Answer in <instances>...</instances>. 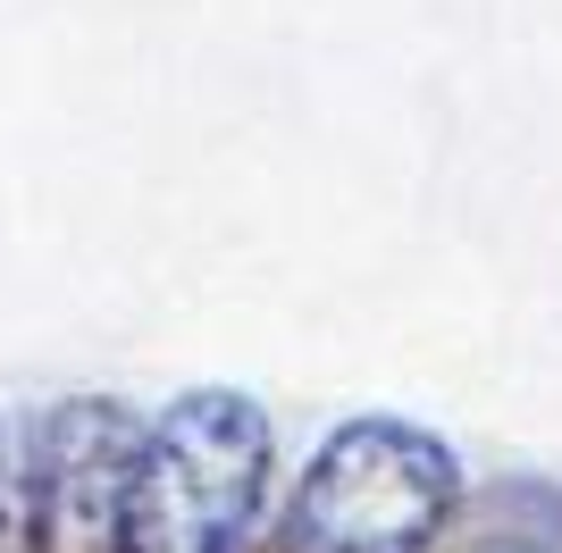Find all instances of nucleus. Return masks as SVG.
<instances>
[{"instance_id":"nucleus-1","label":"nucleus","mask_w":562,"mask_h":553,"mask_svg":"<svg viewBox=\"0 0 562 553\" xmlns=\"http://www.w3.org/2000/svg\"><path fill=\"white\" fill-rule=\"evenodd\" d=\"M269 495V419L244 394H186L143 437L117 553H244Z\"/></svg>"},{"instance_id":"nucleus-2","label":"nucleus","mask_w":562,"mask_h":553,"mask_svg":"<svg viewBox=\"0 0 562 553\" xmlns=\"http://www.w3.org/2000/svg\"><path fill=\"white\" fill-rule=\"evenodd\" d=\"M453 511V453L412 419H352L285 511V553H428Z\"/></svg>"},{"instance_id":"nucleus-3","label":"nucleus","mask_w":562,"mask_h":553,"mask_svg":"<svg viewBox=\"0 0 562 553\" xmlns=\"http://www.w3.org/2000/svg\"><path fill=\"white\" fill-rule=\"evenodd\" d=\"M135 419L117 403H59L25 428V470H18V529L25 553H93L117 545V511L135 478Z\"/></svg>"},{"instance_id":"nucleus-4","label":"nucleus","mask_w":562,"mask_h":553,"mask_svg":"<svg viewBox=\"0 0 562 553\" xmlns=\"http://www.w3.org/2000/svg\"><path fill=\"white\" fill-rule=\"evenodd\" d=\"M0 553H25V529H18V486L0 478Z\"/></svg>"},{"instance_id":"nucleus-5","label":"nucleus","mask_w":562,"mask_h":553,"mask_svg":"<svg viewBox=\"0 0 562 553\" xmlns=\"http://www.w3.org/2000/svg\"><path fill=\"white\" fill-rule=\"evenodd\" d=\"M462 553H538V545H520V537H487V545H462Z\"/></svg>"}]
</instances>
